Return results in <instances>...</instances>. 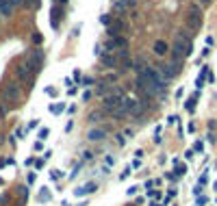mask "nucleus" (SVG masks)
Segmentation results:
<instances>
[{
    "mask_svg": "<svg viewBox=\"0 0 217 206\" xmlns=\"http://www.w3.org/2000/svg\"><path fill=\"white\" fill-rule=\"evenodd\" d=\"M174 61H180V59H185V56H191V52H193V43L189 39V35L185 33V31H180V33H176V39H174Z\"/></svg>",
    "mask_w": 217,
    "mask_h": 206,
    "instance_id": "f257e3e1",
    "label": "nucleus"
},
{
    "mask_svg": "<svg viewBox=\"0 0 217 206\" xmlns=\"http://www.w3.org/2000/svg\"><path fill=\"white\" fill-rule=\"evenodd\" d=\"M145 104H148V102H143V100L137 98V96H126V98H124L126 113L132 115V117H141V115L145 113Z\"/></svg>",
    "mask_w": 217,
    "mask_h": 206,
    "instance_id": "f03ea898",
    "label": "nucleus"
},
{
    "mask_svg": "<svg viewBox=\"0 0 217 206\" xmlns=\"http://www.w3.org/2000/svg\"><path fill=\"white\" fill-rule=\"evenodd\" d=\"M185 24H187V28L189 31H200V26H202V11L198 9V7H191L189 9V13H187V17H185Z\"/></svg>",
    "mask_w": 217,
    "mask_h": 206,
    "instance_id": "7ed1b4c3",
    "label": "nucleus"
},
{
    "mask_svg": "<svg viewBox=\"0 0 217 206\" xmlns=\"http://www.w3.org/2000/svg\"><path fill=\"white\" fill-rule=\"evenodd\" d=\"M122 48H128V39L122 37V35H117V37H109V41L104 43V50H102V52H117V50H122ZM102 52H100V54H102Z\"/></svg>",
    "mask_w": 217,
    "mask_h": 206,
    "instance_id": "20e7f679",
    "label": "nucleus"
},
{
    "mask_svg": "<svg viewBox=\"0 0 217 206\" xmlns=\"http://www.w3.org/2000/svg\"><path fill=\"white\" fill-rule=\"evenodd\" d=\"M17 100H20V89H17V85H15V82L7 85V87H4V102H17Z\"/></svg>",
    "mask_w": 217,
    "mask_h": 206,
    "instance_id": "39448f33",
    "label": "nucleus"
},
{
    "mask_svg": "<svg viewBox=\"0 0 217 206\" xmlns=\"http://www.w3.org/2000/svg\"><path fill=\"white\" fill-rule=\"evenodd\" d=\"M122 31H124V22H122L120 17H117V20H111V22H109V26H106L109 37H117Z\"/></svg>",
    "mask_w": 217,
    "mask_h": 206,
    "instance_id": "423d86ee",
    "label": "nucleus"
},
{
    "mask_svg": "<svg viewBox=\"0 0 217 206\" xmlns=\"http://www.w3.org/2000/svg\"><path fill=\"white\" fill-rule=\"evenodd\" d=\"M42 61H43V52L42 50H35L31 56H28V70L33 67V70H39L42 67Z\"/></svg>",
    "mask_w": 217,
    "mask_h": 206,
    "instance_id": "0eeeda50",
    "label": "nucleus"
},
{
    "mask_svg": "<svg viewBox=\"0 0 217 206\" xmlns=\"http://www.w3.org/2000/svg\"><path fill=\"white\" fill-rule=\"evenodd\" d=\"M100 61H102V65H106V67H117V65H120V59H117L115 52H113V54L102 52V54H100Z\"/></svg>",
    "mask_w": 217,
    "mask_h": 206,
    "instance_id": "6e6552de",
    "label": "nucleus"
},
{
    "mask_svg": "<svg viewBox=\"0 0 217 206\" xmlns=\"http://www.w3.org/2000/svg\"><path fill=\"white\" fill-rule=\"evenodd\" d=\"M152 50H154V54H156V56H165L170 48H167V43H165L163 39H159V41H154V48H152Z\"/></svg>",
    "mask_w": 217,
    "mask_h": 206,
    "instance_id": "1a4fd4ad",
    "label": "nucleus"
},
{
    "mask_svg": "<svg viewBox=\"0 0 217 206\" xmlns=\"http://www.w3.org/2000/svg\"><path fill=\"white\" fill-rule=\"evenodd\" d=\"M93 191H96V182H87L81 189H76L74 193H76V195H89V193H93Z\"/></svg>",
    "mask_w": 217,
    "mask_h": 206,
    "instance_id": "9d476101",
    "label": "nucleus"
},
{
    "mask_svg": "<svg viewBox=\"0 0 217 206\" xmlns=\"http://www.w3.org/2000/svg\"><path fill=\"white\" fill-rule=\"evenodd\" d=\"M11 11H13L11 2H9V0H0V17H9Z\"/></svg>",
    "mask_w": 217,
    "mask_h": 206,
    "instance_id": "9b49d317",
    "label": "nucleus"
},
{
    "mask_svg": "<svg viewBox=\"0 0 217 206\" xmlns=\"http://www.w3.org/2000/svg\"><path fill=\"white\" fill-rule=\"evenodd\" d=\"M104 135H106V132H104L102 128H100V130H98V128L89 130V139H91V141H102V139H104Z\"/></svg>",
    "mask_w": 217,
    "mask_h": 206,
    "instance_id": "f8f14e48",
    "label": "nucleus"
},
{
    "mask_svg": "<svg viewBox=\"0 0 217 206\" xmlns=\"http://www.w3.org/2000/svg\"><path fill=\"white\" fill-rule=\"evenodd\" d=\"M26 76H28V65H20L17 67V78L20 81H26Z\"/></svg>",
    "mask_w": 217,
    "mask_h": 206,
    "instance_id": "ddd939ff",
    "label": "nucleus"
},
{
    "mask_svg": "<svg viewBox=\"0 0 217 206\" xmlns=\"http://www.w3.org/2000/svg\"><path fill=\"white\" fill-rule=\"evenodd\" d=\"M96 93H98V96H102V98H106V96H109V87H106L104 82H100V85H98V89H96Z\"/></svg>",
    "mask_w": 217,
    "mask_h": 206,
    "instance_id": "4468645a",
    "label": "nucleus"
},
{
    "mask_svg": "<svg viewBox=\"0 0 217 206\" xmlns=\"http://www.w3.org/2000/svg\"><path fill=\"white\" fill-rule=\"evenodd\" d=\"M195 98H198V93H195L193 98H189V100L185 102V109H187V111H193V109H195Z\"/></svg>",
    "mask_w": 217,
    "mask_h": 206,
    "instance_id": "2eb2a0df",
    "label": "nucleus"
},
{
    "mask_svg": "<svg viewBox=\"0 0 217 206\" xmlns=\"http://www.w3.org/2000/svg\"><path fill=\"white\" fill-rule=\"evenodd\" d=\"M48 137H50V130H48V128H42V130H39V139H48Z\"/></svg>",
    "mask_w": 217,
    "mask_h": 206,
    "instance_id": "dca6fc26",
    "label": "nucleus"
},
{
    "mask_svg": "<svg viewBox=\"0 0 217 206\" xmlns=\"http://www.w3.org/2000/svg\"><path fill=\"white\" fill-rule=\"evenodd\" d=\"M182 174H187V167L185 165H176V176H182Z\"/></svg>",
    "mask_w": 217,
    "mask_h": 206,
    "instance_id": "f3484780",
    "label": "nucleus"
},
{
    "mask_svg": "<svg viewBox=\"0 0 217 206\" xmlns=\"http://www.w3.org/2000/svg\"><path fill=\"white\" fill-rule=\"evenodd\" d=\"M20 198H22V202H26V198H28V189H26V187L20 189Z\"/></svg>",
    "mask_w": 217,
    "mask_h": 206,
    "instance_id": "a211bd4d",
    "label": "nucleus"
},
{
    "mask_svg": "<svg viewBox=\"0 0 217 206\" xmlns=\"http://www.w3.org/2000/svg\"><path fill=\"white\" fill-rule=\"evenodd\" d=\"M130 171H132V169H130V167H126V169H124V171L120 174V180H126V178L130 176Z\"/></svg>",
    "mask_w": 217,
    "mask_h": 206,
    "instance_id": "6ab92c4d",
    "label": "nucleus"
},
{
    "mask_svg": "<svg viewBox=\"0 0 217 206\" xmlns=\"http://www.w3.org/2000/svg\"><path fill=\"white\" fill-rule=\"evenodd\" d=\"M35 178H37V174H35V171H28V176H26V180H28L31 184L35 182Z\"/></svg>",
    "mask_w": 217,
    "mask_h": 206,
    "instance_id": "aec40b11",
    "label": "nucleus"
},
{
    "mask_svg": "<svg viewBox=\"0 0 217 206\" xmlns=\"http://www.w3.org/2000/svg\"><path fill=\"white\" fill-rule=\"evenodd\" d=\"M100 22H102V24H106V26H109V22H111V17H109V15H100Z\"/></svg>",
    "mask_w": 217,
    "mask_h": 206,
    "instance_id": "412c9836",
    "label": "nucleus"
},
{
    "mask_svg": "<svg viewBox=\"0 0 217 206\" xmlns=\"http://www.w3.org/2000/svg\"><path fill=\"white\" fill-rule=\"evenodd\" d=\"M37 126H39V122L33 120V122H28V130H33V128H37Z\"/></svg>",
    "mask_w": 217,
    "mask_h": 206,
    "instance_id": "4be33fe9",
    "label": "nucleus"
},
{
    "mask_svg": "<svg viewBox=\"0 0 217 206\" xmlns=\"http://www.w3.org/2000/svg\"><path fill=\"white\" fill-rule=\"evenodd\" d=\"M63 111V104H57V106H52V113H61Z\"/></svg>",
    "mask_w": 217,
    "mask_h": 206,
    "instance_id": "5701e85b",
    "label": "nucleus"
},
{
    "mask_svg": "<svg viewBox=\"0 0 217 206\" xmlns=\"http://www.w3.org/2000/svg\"><path fill=\"white\" fill-rule=\"evenodd\" d=\"M202 148H204V143H202V141H198V143H195V148H193V150H195V152H202Z\"/></svg>",
    "mask_w": 217,
    "mask_h": 206,
    "instance_id": "b1692460",
    "label": "nucleus"
},
{
    "mask_svg": "<svg viewBox=\"0 0 217 206\" xmlns=\"http://www.w3.org/2000/svg\"><path fill=\"white\" fill-rule=\"evenodd\" d=\"M200 193H202V184H198V187L193 189V195H198V198H200Z\"/></svg>",
    "mask_w": 217,
    "mask_h": 206,
    "instance_id": "393cba45",
    "label": "nucleus"
},
{
    "mask_svg": "<svg viewBox=\"0 0 217 206\" xmlns=\"http://www.w3.org/2000/svg\"><path fill=\"white\" fill-rule=\"evenodd\" d=\"M137 191H139V187H137V184H132V187L128 189V195H132V193H137Z\"/></svg>",
    "mask_w": 217,
    "mask_h": 206,
    "instance_id": "a878e982",
    "label": "nucleus"
},
{
    "mask_svg": "<svg viewBox=\"0 0 217 206\" xmlns=\"http://www.w3.org/2000/svg\"><path fill=\"white\" fill-rule=\"evenodd\" d=\"M206 202H209V200H206V198H202V195H200V198H198V206H204V204H206Z\"/></svg>",
    "mask_w": 217,
    "mask_h": 206,
    "instance_id": "bb28decb",
    "label": "nucleus"
},
{
    "mask_svg": "<svg viewBox=\"0 0 217 206\" xmlns=\"http://www.w3.org/2000/svg\"><path fill=\"white\" fill-rule=\"evenodd\" d=\"M115 141H117V145H124V135H117V139H115Z\"/></svg>",
    "mask_w": 217,
    "mask_h": 206,
    "instance_id": "cd10ccee",
    "label": "nucleus"
},
{
    "mask_svg": "<svg viewBox=\"0 0 217 206\" xmlns=\"http://www.w3.org/2000/svg\"><path fill=\"white\" fill-rule=\"evenodd\" d=\"M50 176H52V178H54V180H59V178H61V174H59V169H54V171H52V174H50Z\"/></svg>",
    "mask_w": 217,
    "mask_h": 206,
    "instance_id": "c85d7f7f",
    "label": "nucleus"
},
{
    "mask_svg": "<svg viewBox=\"0 0 217 206\" xmlns=\"http://www.w3.org/2000/svg\"><path fill=\"white\" fill-rule=\"evenodd\" d=\"M89 85H93V78H85L83 81V87H89Z\"/></svg>",
    "mask_w": 217,
    "mask_h": 206,
    "instance_id": "c756f323",
    "label": "nucleus"
},
{
    "mask_svg": "<svg viewBox=\"0 0 217 206\" xmlns=\"http://www.w3.org/2000/svg\"><path fill=\"white\" fill-rule=\"evenodd\" d=\"M113 163H115V159H113V156H106V167H111Z\"/></svg>",
    "mask_w": 217,
    "mask_h": 206,
    "instance_id": "7c9ffc66",
    "label": "nucleus"
},
{
    "mask_svg": "<svg viewBox=\"0 0 217 206\" xmlns=\"http://www.w3.org/2000/svg\"><path fill=\"white\" fill-rule=\"evenodd\" d=\"M191 156H193V150H187V152H185V159H187V161H189V159H191Z\"/></svg>",
    "mask_w": 217,
    "mask_h": 206,
    "instance_id": "2f4dec72",
    "label": "nucleus"
},
{
    "mask_svg": "<svg viewBox=\"0 0 217 206\" xmlns=\"http://www.w3.org/2000/svg\"><path fill=\"white\" fill-rule=\"evenodd\" d=\"M176 120H178V117H176V115H172V117H167V124L172 126V124H176Z\"/></svg>",
    "mask_w": 217,
    "mask_h": 206,
    "instance_id": "473e14b6",
    "label": "nucleus"
},
{
    "mask_svg": "<svg viewBox=\"0 0 217 206\" xmlns=\"http://www.w3.org/2000/svg\"><path fill=\"white\" fill-rule=\"evenodd\" d=\"M85 156H83V161H91V152H83Z\"/></svg>",
    "mask_w": 217,
    "mask_h": 206,
    "instance_id": "72a5a7b5",
    "label": "nucleus"
},
{
    "mask_svg": "<svg viewBox=\"0 0 217 206\" xmlns=\"http://www.w3.org/2000/svg\"><path fill=\"white\" fill-rule=\"evenodd\" d=\"M89 98H91V91H85V93H83V100H85V102H87Z\"/></svg>",
    "mask_w": 217,
    "mask_h": 206,
    "instance_id": "f704fd0d",
    "label": "nucleus"
},
{
    "mask_svg": "<svg viewBox=\"0 0 217 206\" xmlns=\"http://www.w3.org/2000/svg\"><path fill=\"white\" fill-rule=\"evenodd\" d=\"M200 2H202V4H209V2H213V0H200Z\"/></svg>",
    "mask_w": 217,
    "mask_h": 206,
    "instance_id": "c9c22d12",
    "label": "nucleus"
},
{
    "mask_svg": "<svg viewBox=\"0 0 217 206\" xmlns=\"http://www.w3.org/2000/svg\"><path fill=\"white\" fill-rule=\"evenodd\" d=\"M150 206H161V204L159 202H150Z\"/></svg>",
    "mask_w": 217,
    "mask_h": 206,
    "instance_id": "e433bc0d",
    "label": "nucleus"
},
{
    "mask_svg": "<svg viewBox=\"0 0 217 206\" xmlns=\"http://www.w3.org/2000/svg\"><path fill=\"white\" fill-rule=\"evenodd\" d=\"M213 189H215V191H217V180H215V182H213Z\"/></svg>",
    "mask_w": 217,
    "mask_h": 206,
    "instance_id": "4c0bfd02",
    "label": "nucleus"
},
{
    "mask_svg": "<svg viewBox=\"0 0 217 206\" xmlns=\"http://www.w3.org/2000/svg\"><path fill=\"white\" fill-rule=\"evenodd\" d=\"M2 202H4V195H0V204H2Z\"/></svg>",
    "mask_w": 217,
    "mask_h": 206,
    "instance_id": "58836bf2",
    "label": "nucleus"
}]
</instances>
